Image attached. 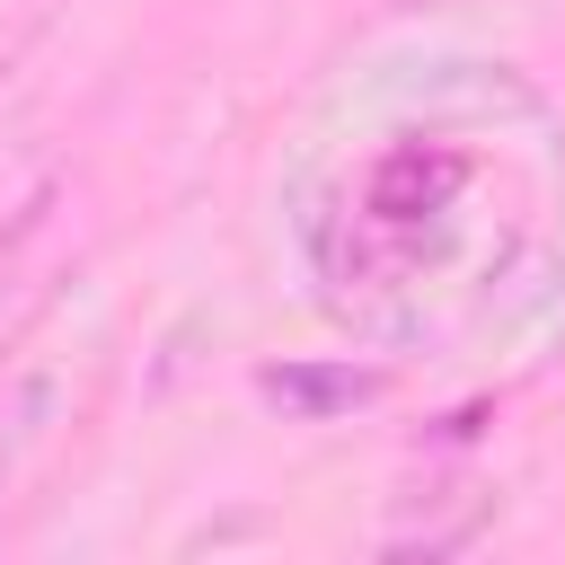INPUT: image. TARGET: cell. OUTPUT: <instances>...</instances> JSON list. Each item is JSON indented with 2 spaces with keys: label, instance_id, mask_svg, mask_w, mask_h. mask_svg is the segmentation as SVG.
Here are the masks:
<instances>
[{
  "label": "cell",
  "instance_id": "1",
  "mask_svg": "<svg viewBox=\"0 0 565 565\" xmlns=\"http://www.w3.org/2000/svg\"><path fill=\"white\" fill-rule=\"evenodd\" d=\"M274 406H300V415H318V406H353V397H371L380 380L371 371H265L256 380Z\"/></svg>",
  "mask_w": 565,
  "mask_h": 565
},
{
  "label": "cell",
  "instance_id": "2",
  "mask_svg": "<svg viewBox=\"0 0 565 565\" xmlns=\"http://www.w3.org/2000/svg\"><path fill=\"white\" fill-rule=\"evenodd\" d=\"M44 212H53V194H35V203L9 221V247H0V344H9V335L35 318V300H44V282H18V247H26V230H35Z\"/></svg>",
  "mask_w": 565,
  "mask_h": 565
}]
</instances>
